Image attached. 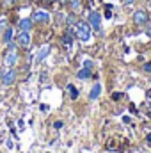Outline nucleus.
Segmentation results:
<instances>
[{"label":"nucleus","instance_id":"nucleus-1","mask_svg":"<svg viewBox=\"0 0 151 153\" xmlns=\"http://www.w3.org/2000/svg\"><path fill=\"white\" fill-rule=\"evenodd\" d=\"M75 27H76V34H78V38L82 39V41H89L91 39V25L89 23L78 22Z\"/></svg>","mask_w":151,"mask_h":153},{"label":"nucleus","instance_id":"nucleus-2","mask_svg":"<svg viewBox=\"0 0 151 153\" xmlns=\"http://www.w3.org/2000/svg\"><path fill=\"white\" fill-rule=\"evenodd\" d=\"M87 23L91 25L93 30H101V14L98 11H91L89 13V18H87Z\"/></svg>","mask_w":151,"mask_h":153},{"label":"nucleus","instance_id":"nucleus-3","mask_svg":"<svg viewBox=\"0 0 151 153\" xmlns=\"http://www.w3.org/2000/svg\"><path fill=\"white\" fill-rule=\"evenodd\" d=\"M16 62H18V53H16V48H9V52L5 53L4 64H5L7 68H13V66H16Z\"/></svg>","mask_w":151,"mask_h":153},{"label":"nucleus","instance_id":"nucleus-4","mask_svg":"<svg viewBox=\"0 0 151 153\" xmlns=\"http://www.w3.org/2000/svg\"><path fill=\"white\" fill-rule=\"evenodd\" d=\"M148 20H150V16H148V13L144 9H139V11L133 13V23L135 25H146Z\"/></svg>","mask_w":151,"mask_h":153},{"label":"nucleus","instance_id":"nucleus-5","mask_svg":"<svg viewBox=\"0 0 151 153\" xmlns=\"http://www.w3.org/2000/svg\"><path fill=\"white\" fill-rule=\"evenodd\" d=\"M14 80H16V71L13 68H7V70L2 71V82H4V85H11V84H14Z\"/></svg>","mask_w":151,"mask_h":153},{"label":"nucleus","instance_id":"nucleus-6","mask_svg":"<svg viewBox=\"0 0 151 153\" xmlns=\"http://www.w3.org/2000/svg\"><path fill=\"white\" fill-rule=\"evenodd\" d=\"M32 22H36V23H48L50 22V14L46 11H36L32 14Z\"/></svg>","mask_w":151,"mask_h":153},{"label":"nucleus","instance_id":"nucleus-7","mask_svg":"<svg viewBox=\"0 0 151 153\" xmlns=\"http://www.w3.org/2000/svg\"><path fill=\"white\" fill-rule=\"evenodd\" d=\"M16 41H18V45H20V46H29V45H30V32L21 30V32L16 36Z\"/></svg>","mask_w":151,"mask_h":153},{"label":"nucleus","instance_id":"nucleus-8","mask_svg":"<svg viewBox=\"0 0 151 153\" xmlns=\"http://www.w3.org/2000/svg\"><path fill=\"white\" fill-rule=\"evenodd\" d=\"M18 27H20V30L30 32V29H32V20H30V18H25V20H21V22L18 23Z\"/></svg>","mask_w":151,"mask_h":153},{"label":"nucleus","instance_id":"nucleus-9","mask_svg":"<svg viewBox=\"0 0 151 153\" xmlns=\"http://www.w3.org/2000/svg\"><path fill=\"white\" fill-rule=\"evenodd\" d=\"M100 93H101V84H94L93 89H91V93H89V98L91 100H96L100 96Z\"/></svg>","mask_w":151,"mask_h":153},{"label":"nucleus","instance_id":"nucleus-10","mask_svg":"<svg viewBox=\"0 0 151 153\" xmlns=\"http://www.w3.org/2000/svg\"><path fill=\"white\" fill-rule=\"evenodd\" d=\"M70 7H71L73 14H78L82 11V2L80 0H70Z\"/></svg>","mask_w":151,"mask_h":153},{"label":"nucleus","instance_id":"nucleus-11","mask_svg":"<svg viewBox=\"0 0 151 153\" xmlns=\"http://www.w3.org/2000/svg\"><path fill=\"white\" fill-rule=\"evenodd\" d=\"M13 34H14V30H13L11 27H7L5 32H4V43H5V45H9V43L13 41Z\"/></svg>","mask_w":151,"mask_h":153},{"label":"nucleus","instance_id":"nucleus-12","mask_svg":"<svg viewBox=\"0 0 151 153\" xmlns=\"http://www.w3.org/2000/svg\"><path fill=\"white\" fill-rule=\"evenodd\" d=\"M48 52H50V46H48V45H44V46H43V48L39 50V53H38V61H43V59H44V57L48 55Z\"/></svg>","mask_w":151,"mask_h":153},{"label":"nucleus","instance_id":"nucleus-13","mask_svg":"<svg viewBox=\"0 0 151 153\" xmlns=\"http://www.w3.org/2000/svg\"><path fill=\"white\" fill-rule=\"evenodd\" d=\"M89 76H91V68H87V66L78 71V78H89Z\"/></svg>","mask_w":151,"mask_h":153},{"label":"nucleus","instance_id":"nucleus-14","mask_svg":"<svg viewBox=\"0 0 151 153\" xmlns=\"http://www.w3.org/2000/svg\"><path fill=\"white\" fill-rule=\"evenodd\" d=\"M68 93H70V96H71V100H76L78 98V91H76V87L75 85H68Z\"/></svg>","mask_w":151,"mask_h":153},{"label":"nucleus","instance_id":"nucleus-15","mask_svg":"<svg viewBox=\"0 0 151 153\" xmlns=\"http://www.w3.org/2000/svg\"><path fill=\"white\" fill-rule=\"evenodd\" d=\"M68 23H70V25H76V23H78L76 18H75V14H70V16H68Z\"/></svg>","mask_w":151,"mask_h":153},{"label":"nucleus","instance_id":"nucleus-16","mask_svg":"<svg viewBox=\"0 0 151 153\" xmlns=\"http://www.w3.org/2000/svg\"><path fill=\"white\" fill-rule=\"evenodd\" d=\"M53 126H55V128H61V126H62V123H61V121H55V123H53Z\"/></svg>","mask_w":151,"mask_h":153},{"label":"nucleus","instance_id":"nucleus-17","mask_svg":"<svg viewBox=\"0 0 151 153\" xmlns=\"http://www.w3.org/2000/svg\"><path fill=\"white\" fill-rule=\"evenodd\" d=\"M112 98H114V100H119V98H121V93H115V94H112Z\"/></svg>","mask_w":151,"mask_h":153},{"label":"nucleus","instance_id":"nucleus-18","mask_svg":"<svg viewBox=\"0 0 151 153\" xmlns=\"http://www.w3.org/2000/svg\"><path fill=\"white\" fill-rule=\"evenodd\" d=\"M146 34H148V38H151V25L146 29Z\"/></svg>","mask_w":151,"mask_h":153},{"label":"nucleus","instance_id":"nucleus-19","mask_svg":"<svg viewBox=\"0 0 151 153\" xmlns=\"http://www.w3.org/2000/svg\"><path fill=\"white\" fill-rule=\"evenodd\" d=\"M144 70H146V71H151V64H146V66H144Z\"/></svg>","mask_w":151,"mask_h":153},{"label":"nucleus","instance_id":"nucleus-20","mask_svg":"<svg viewBox=\"0 0 151 153\" xmlns=\"http://www.w3.org/2000/svg\"><path fill=\"white\" fill-rule=\"evenodd\" d=\"M132 2H133V0H123V4H124V5H128V4H132Z\"/></svg>","mask_w":151,"mask_h":153},{"label":"nucleus","instance_id":"nucleus-21","mask_svg":"<svg viewBox=\"0 0 151 153\" xmlns=\"http://www.w3.org/2000/svg\"><path fill=\"white\" fill-rule=\"evenodd\" d=\"M146 94H148V98H151V91H148V93H146Z\"/></svg>","mask_w":151,"mask_h":153}]
</instances>
